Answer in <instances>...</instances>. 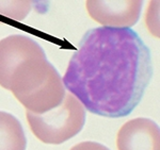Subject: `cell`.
Masks as SVG:
<instances>
[{
	"label": "cell",
	"instance_id": "cell-1",
	"mask_svg": "<svg viewBox=\"0 0 160 150\" xmlns=\"http://www.w3.org/2000/svg\"><path fill=\"white\" fill-rule=\"evenodd\" d=\"M152 76L151 51L135 31L99 27L81 38L62 82L89 112L120 118L139 104Z\"/></svg>",
	"mask_w": 160,
	"mask_h": 150
},
{
	"label": "cell",
	"instance_id": "cell-7",
	"mask_svg": "<svg viewBox=\"0 0 160 150\" xmlns=\"http://www.w3.org/2000/svg\"><path fill=\"white\" fill-rule=\"evenodd\" d=\"M71 150H110L105 145L96 143V142H82L72 148Z\"/></svg>",
	"mask_w": 160,
	"mask_h": 150
},
{
	"label": "cell",
	"instance_id": "cell-6",
	"mask_svg": "<svg viewBox=\"0 0 160 150\" xmlns=\"http://www.w3.org/2000/svg\"><path fill=\"white\" fill-rule=\"evenodd\" d=\"M27 138L19 120L0 111V150H26Z\"/></svg>",
	"mask_w": 160,
	"mask_h": 150
},
{
	"label": "cell",
	"instance_id": "cell-5",
	"mask_svg": "<svg viewBox=\"0 0 160 150\" xmlns=\"http://www.w3.org/2000/svg\"><path fill=\"white\" fill-rule=\"evenodd\" d=\"M117 147L118 150H160L158 123L144 117L128 120L118 131Z\"/></svg>",
	"mask_w": 160,
	"mask_h": 150
},
{
	"label": "cell",
	"instance_id": "cell-2",
	"mask_svg": "<svg viewBox=\"0 0 160 150\" xmlns=\"http://www.w3.org/2000/svg\"><path fill=\"white\" fill-rule=\"evenodd\" d=\"M0 86L34 114L60 105L66 94L60 74L40 44L18 34L0 41Z\"/></svg>",
	"mask_w": 160,
	"mask_h": 150
},
{
	"label": "cell",
	"instance_id": "cell-3",
	"mask_svg": "<svg viewBox=\"0 0 160 150\" xmlns=\"http://www.w3.org/2000/svg\"><path fill=\"white\" fill-rule=\"evenodd\" d=\"M34 136L45 144L59 145L82 130L86 123V109L72 94H65L60 105L43 114L26 112Z\"/></svg>",
	"mask_w": 160,
	"mask_h": 150
},
{
	"label": "cell",
	"instance_id": "cell-4",
	"mask_svg": "<svg viewBox=\"0 0 160 150\" xmlns=\"http://www.w3.org/2000/svg\"><path fill=\"white\" fill-rule=\"evenodd\" d=\"M89 15L107 28H130L137 24L143 2L141 0H90L86 2Z\"/></svg>",
	"mask_w": 160,
	"mask_h": 150
}]
</instances>
